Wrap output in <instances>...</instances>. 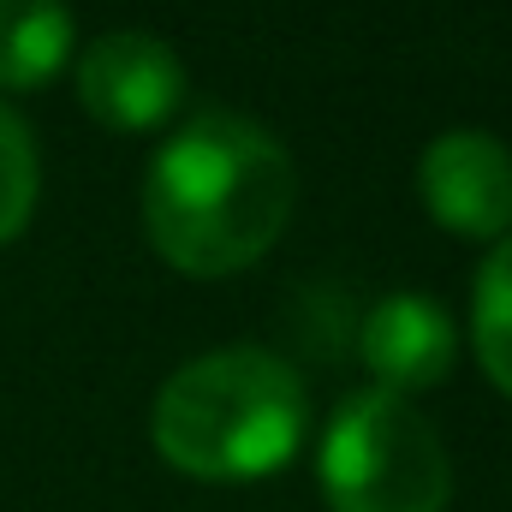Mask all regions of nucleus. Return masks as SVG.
<instances>
[{"instance_id":"4","label":"nucleus","mask_w":512,"mask_h":512,"mask_svg":"<svg viewBox=\"0 0 512 512\" xmlns=\"http://www.w3.org/2000/svg\"><path fill=\"white\" fill-rule=\"evenodd\" d=\"M78 102L108 131H155L185 102V66L149 30H108L78 60Z\"/></svg>"},{"instance_id":"9","label":"nucleus","mask_w":512,"mask_h":512,"mask_svg":"<svg viewBox=\"0 0 512 512\" xmlns=\"http://www.w3.org/2000/svg\"><path fill=\"white\" fill-rule=\"evenodd\" d=\"M36 191H42V161H36V137L30 126L0 102V245H12L30 215H36Z\"/></svg>"},{"instance_id":"5","label":"nucleus","mask_w":512,"mask_h":512,"mask_svg":"<svg viewBox=\"0 0 512 512\" xmlns=\"http://www.w3.org/2000/svg\"><path fill=\"white\" fill-rule=\"evenodd\" d=\"M417 197L435 227L459 239L512 233V149L489 131H447L417 161Z\"/></svg>"},{"instance_id":"1","label":"nucleus","mask_w":512,"mask_h":512,"mask_svg":"<svg viewBox=\"0 0 512 512\" xmlns=\"http://www.w3.org/2000/svg\"><path fill=\"white\" fill-rule=\"evenodd\" d=\"M298 203L286 143L233 108H203L161 143L143 179V233L191 280H227L280 245Z\"/></svg>"},{"instance_id":"6","label":"nucleus","mask_w":512,"mask_h":512,"mask_svg":"<svg viewBox=\"0 0 512 512\" xmlns=\"http://www.w3.org/2000/svg\"><path fill=\"white\" fill-rule=\"evenodd\" d=\"M358 358L376 376L382 393H423V387L447 382V370L459 364V328L447 316L441 298L429 292H393L364 316L358 334Z\"/></svg>"},{"instance_id":"3","label":"nucleus","mask_w":512,"mask_h":512,"mask_svg":"<svg viewBox=\"0 0 512 512\" xmlns=\"http://www.w3.org/2000/svg\"><path fill=\"white\" fill-rule=\"evenodd\" d=\"M316 483L334 512H447L453 459L411 399L358 387L328 417Z\"/></svg>"},{"instance_id":"2","label":"nucleus","mask_w":512,"mask_h":512,"mask_svg":"<svg viewBox=\"0 0 512 512\" xmlns=\"http://www.w3.org/2000/svg\"><path fill=\"white\" fill-rule=\"evenodd\" d=\"M304 423L310 405L298 370L256 346H227L179 364L149 405L155 453L197 483L274 477L280 465H292Z\"/></svg>"},{"instance_id":"7","label":"nucleus","mask_w":512,"mask_h":512,"mask_svg":"<svg viewBox=\"0 0 512 512\" xmlns=\"http://www.w3.org/2000/svg\"><path fill=\"white\" fill-rule=\"evenodd\" d=\"M72 60L66 0H0V90H42Z\"/></svg>"},{"instance_id":"8","label":"nucleus","mask_w":512,"mask_h":512,"mask_svg":"<svg viewBox=\"0 0 512 512\" xmlns=\"http://www.w3.org/2000/svg\"><path fill=\"white\" fill-rule=\"evenodd\" d=\"M471 346L483 376L512 399V239H501L477 268V292H471Z\"/></svg>"}]
</instances>
